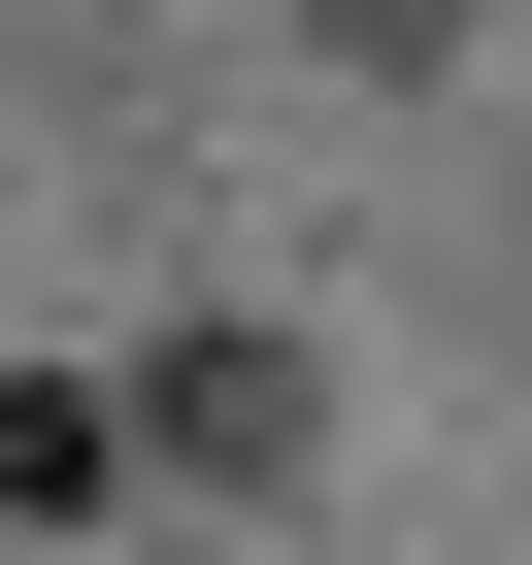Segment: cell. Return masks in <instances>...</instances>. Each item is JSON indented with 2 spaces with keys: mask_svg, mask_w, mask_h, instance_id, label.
<instances>
[{
  "mask_svg": "<svg viewBox=\"0 0 532 565\" xmlns=\"http://www.w3.org/2000/svg\"><path fill=\"white\" fill-rule=\"evenodd\" d=\"M300 34H433V0H300Z\"/></svg>",
  "mask_w": 532,
  "mask_h": 565,
  "instance_id": "cell-3",
  "label": "cell"
},
{
  "mask_svg": "<svg viewBox=\"0 0 532 565\" xmlns=\"http://www.w3.org/2000/svg\"><path fill=\"white\" fill-rule=\"evenodd\" d=\"M134 433H167V466H233V499H266V466H300V333H167V366H134Z\"/></svg>",
  "mask_w": 532,
  "mask_h": 565,
  "instance_id": "cell-1",
  "label": "cell"
},
{
  "mask_svg": "<svg viewBox=\"0 0 532 565\" xmlns=\"http://www.w3.org/2000/svg\"><path fill=\"white\" fill-rule=\"evenodd\" d=\"M100 466H134V399H67V366H0V499H34V532H67Z\"/></svg>",
  "mask_w": 532,
  "mask_h": 565,
  "instance_id": "cell-2",
  "label": "cell"
}]
</instances>
